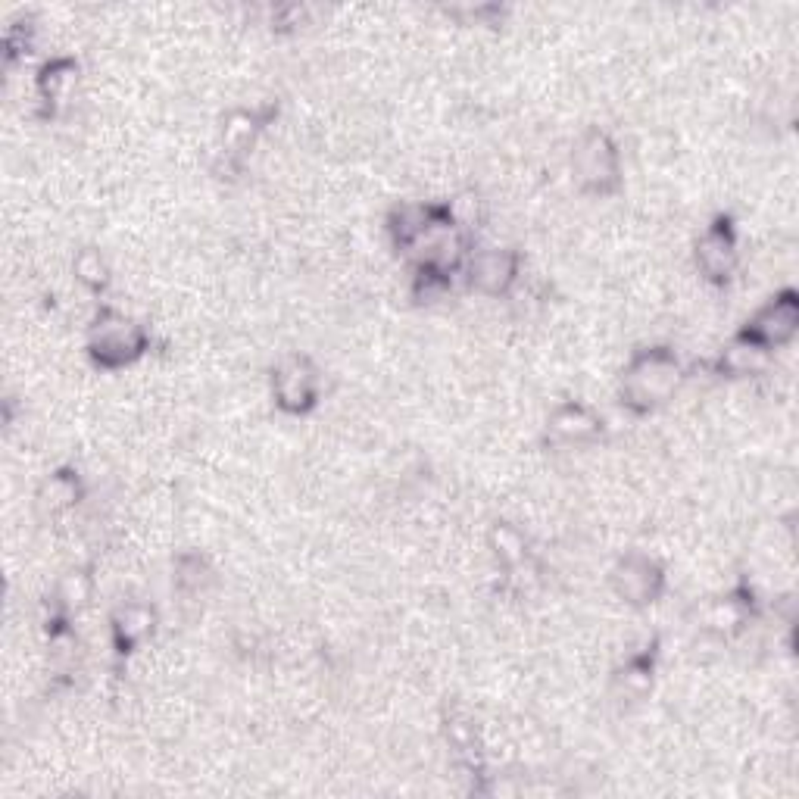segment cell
<instances>
[{"label": "cell", "instance_id": "12", "mask_svg": "<svg viewBox=\"0 0 799 799\" xmlns=\"http://www.w3.org/2000/svg\"><path fill=\"white\" fill-rule=\"evenodd\" d=\"M494 540H497V553L506 559V562H519L522 556H525V544H522V537L515 534L512 528H497V534H494Z\"/></svg>", "mask_w": 799, "mask_h": 799}, {"label": "cell", "instance_id": "7", "mask_svg": "<svg viewBox=\"0 0 799 799\" xmlns=\"http://www.w3.org/2000/svg\"><path fill=\"white\" fill-rule=\"evenodd\" d=\"M550 428L559 437H565V441H587V437L597 434V419L584 406H562L553 416Z\"/></svg>", "mask_w": 799, "mask_h": 799}, {"label": "cell", "instance_id": "11", "mask_svg": "<svg viewBox=\"0 0 799 799\" xmlns=\"http://www.w3.org/2000/svg\"><path fill=\"white\" fill-rule=\"evenodd\" d=\"M150 628H153V615H150L144 606H128V609L122 612V625H119V631H122V637H125L128 643L141 640Z\"/></svg>", "mask_w": 799, "mask_h": 799}, {"label": "cell", "instance_id": "2", "mask_svg": "<svg viewBox=\"0 0 799 799\" xmlns=\"http://www.w3.org/2000/svg\"><path fill=\"white\" fill-rule=\"evenodd\" d=\"M575 166H578V178L584 185L606 188L615 178V169H618L612 141L606 135H587L575 153Z\"/></svg>", "mask_w": 799, "mask_h": 799}, {"label": "cell", "instance_id": "6", "mask_svg": "<svg viewBox=\"0 0 799 799\" xmlns=\"http://www.w3.org/2000/svg\"><path fill=\"white\" fill-rule=\"evenodd\" d=\"M656 581H659V575L653 569V562L637 559V556L628 559L615 575V584H618V590H622V597H628L634 603L650 600L656 594Z\"/></svg>", "mask_w": 799, "mask_h": 799}, {"label": "cell", "instance_id": "4", "mask_svg": "<svg viewBox=\"0 0 799 799\" xmlns=\"http://www.w3.org/2000/svg\"><path fill=\"white\" fill-rule=\"evenodd\" d=\"M138 347H141V331L135 325H128L125 319L107 322L97 331V341H94V350L107 359V363H122V359L135 356Z\"/></svg>", "mask_w": 799, "mask_h": 799}, {"label": "cell", "instance_id": "8", "mask_svg": "<svg viewBox=\"0 0 799 799\" xmlns=\"http://www.w3.org/2000/svg\"><path fill=\"white\" fill-rule=\"evenodd\" d=\"M796 325V309L793 303H778V306H771L768 313L759 319L756 325V334H759V341H784L787 334L793 331Z\"/></svg>", "mask_w": 799, "mask_h": 799}, {"label": "cell", "instance_id": "3", "mask_svg": "<svg viewBox=\"0 0 799 799\" xmlns=\"http://www.w3.org/2000/svg\"><path fill=\"white\" fill-rule=\"evenodd\" d=\"M275 394H278L281 406L306 409L316 397V372H313V366H309L306 359H300V356L285 359V363H281L278 372H275Z\"/></svg>", "mask_w": 799, "mask_h": 799}, {"label": "cell", "instance_id": "10", "mask_svg": "<svg viewBox=\"0 0 799 799\" xmlns=\"http://www.w3.org/2000/svg\"><path fill=\"white\" fill-rule=\"evenodd\" d=\"M75 497H79V487H75V481L69 475H54L44 487H41V494H38V503L50 512H63L75 503Z\"/></svg>", "mask_w": 799, "mask_h": 799}, {"label": "cell", "instance_id": "5", "mask_svg": "<svg viewBox=\"0 0 799 799\" xmlns=\"http://www.w3.org/2000/svg\"><path fill=\"white\" fill-rule=\"evenodd\" d=\"M512 278H515V260L506 250H484L475 256L472 281H478V288L500 294V291H506Z\"/></svg>", "mask_w": 799, "mask_h": 799}, {"label": "cell", "instance_id": "13", "mask_svg": "<svg viewBox=\"0 0 799 799\" xmlns=\"http://www.w3.org/2000/svg\"><path fill=\"white\" fill-rule=\"evenodd\" d=\"M75 269H79V278L82 281H91V285L103 281V266H100V256L97 253H82L79 263H75Z\"/></svg>", "mask_w": 799, "mask_h": 799}, {"label": "cell", "instance_id": "9", "mask_svg": "<svg viewBox=\"0 0 799 799\" xmlns=\"http://www.w3.org/2000/svg\"><path fill=\"white\" fill-rule=\"evenodd\" d=\"M731 256H734V244L728 235H721V231H709L700 244V263L706 272L712 275H721L728 266H731Z\"/></svg>", "mask_w": 799, "mask_h": 799}, {"label": "cell", "instance_id": "1", "mask_svg": "<svg viewBox=\"0 0 799 799\" xmlns=\"http://www.w3.org/2000/svg\"><path fill=\"white\" fill-rule=\"evenodd\" d=\"M675 381H678V366L668 356L653 353V356H643L640 363L631 369L628 394L637 403H656V400H662L668 391H672Z\"/></svg>", "mask_w": 799, "mask_h": 799}]
</instances>
